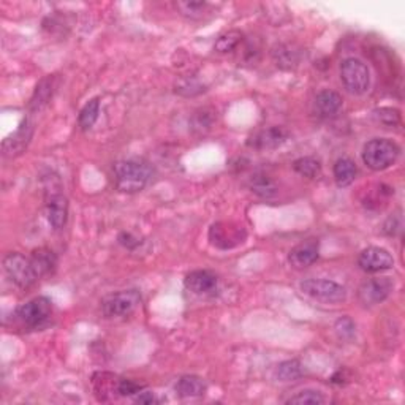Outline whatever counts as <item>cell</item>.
<instances>
[{"label": "cell", "mask_w": 405, "mask_h": 405, "mask_svg": "<svg viewBox=\"0 0 405 405\" xmlns=\"http://www.w3.org/2000/svg\"><path fill=\"white\" fill-rule=\"evenodd\" d=\"M135 401L138 404H155L157 402V397L154 396V392H150V391H141V392H138V396Z\"/></svg>", "instance_id": "obj_35"}, {"label": "cell", "mask_w": 405, "mask_h": 405, "mask_svg": "<svg viewBox=\"0 0 405 405\" xmlns=\"http://www.w3.org/2000/svg\"><path fill=\"white\" fill-rule=\"evenodd\" d=\"M336 329L343 337H352L353 332H355V325L350 318H347V322H346V318H341L336 325Z\"/></svg>", "instance_id": "obj_33"}, {"label": "cell", "mask_w": 405, "mask_h": 405, "mask_svg": "<svg viewBox=\"0 0 405 405\" xmlns=\"http://www.w3.org/2000/svg\"><path fill=\"white\" fill-rule=\"evenodd\" d=\"M144 390V386L133 382V380L129 378H119V385H118V395L119 396H135L138 392H141Z\"/></svg>", "instance_id": "obj_32"}, {"label": "cell", "mask_w": 405, "mask_h": 405, "mask_svg": "<svg viewBox=\"0 0 405 405\" xmlns=\"http://www.w3.org/2000/svg\"><path fill=\"white\" fill-rule=\"evenodd\" d=\"M358 264L364 273H382V271H388L395 266V258H392L388 250L382 249V247H367L362 250L358 257Z\"/></svg>", "instance_id": "obj_11"}, {"label": "cell", "mask_w": 405, "mask_h": 405, "mask_svg": "<svg viewBox=\"0 0 405 405\" xmlns=\"http://www.w3.org/2000/svg\"><path fill=\"white\" fill-rule=\"evenodd\" d=\"M318 257H320L318 241L311 239L293 247L292 252L288 253V262L296 269H304L315 263Z\"/></svg>", "instance_id": "obj_14"}, {"label": "cell", "mask_w": 405, "mask_h": 405, "mask_svg": "<svg viewBox=\"0 0 405 405\" xmlns=\"http://www.w3.org/2000/svg\"><path fill=\"white\" fill-rule=\"evenodd\" d=\"M288 132L283 129V127H269V129H264L262 132H258L249 140V146L258 150H271L280 148L283 143L287 141Z\"/></svg>", "instance_id": "obj_13"}, {"label": "cell", "mask_w": 405, "mask_h": 405, "mask_svg": "<svg viewBox=\"0 0 405 405\" xmlns=\"http://www.w3.org/2000/svg\"><path fill=\"white\" fill-rule=\"evenodd\" d=\"M304 374V369L298 360H288L280 362L276 369V378L279 382H293V380H298Z\"/></svg>", "instance_id": "obj_24"}, {"label": "cell", "mask_w": 405, "mask_h": 405, "mask_svg": "<svg viewBox=\"0 0 405 405\" xmlns=\"http://www.w3.org/2000/svg\"><path fill=\"white\" fill-rule=\"evenodd\" d=\"M250 190L260 198H273L277 193V187L274 180L263 173H255L250 178Z\"/></svg>", "instance_id": "obj_22"}, {"label": "cell", "mask_w": 405, "mask_h": 405, "mask_svg": "<svg viewBox=\"0 0 405 405\" xmlns=\"http://www.w3.org/2000/svg\"><path fill=\"white\" fill-rule=\"evenodd\" d=\"M271 54H273L274 62L279 69L293 70L299 65L301 51L293 45H276Z\"/></svg>", "instance_id": "obj_19"}, {"label": "cell", "mask_w": 405, "mask_h": 405, "mask_svg": "<svg viewBox=\"0 0 405 405\" xmlns=\"http://www.w3.org/2000/svg\"><path fill=\"white\" fill-rule=\"evenodd\" d=\"M299 288L306 296L325 304H339L347 299V290L332 280L307 279L299 283Z\"/></svg>", "instance_id": "obj_7"}, {"label": "cell", "mask_w": 405, "mask_h": 405, "mask_svg": "<svg viewBox=\"0 0 405 405\" xmlns=\"http://www.w3.org/2000/svg\"><path fill=\"white\" fill-rule=\"evenodd\" d=\"M243 41V34L239 30H228V32L222 34L219 38L215 40V51L219 52H229L233 51Z\"/></svg>", "instance_id": "obj_26"}, {"label": "cell", "mask_w": 405, "mask_h": 405, "mask_svg": "<svg viewBox=\"0 0 405 405\" xmlns=\"http://www.w3.org/2000/svg\"><path fill=\"white\" fill-rule=\"evenodd\" d=\"M203 86L199 84L197 80H192L190 78H185V80H180L176 84V92L180 95H185V97H193V95H198L203 92Z\"/></svg>", "instance_id": "obj_31"}, {"label": "cell", "mask_w": 405, "mask_h": 405, "mask_svg": "<svg viewBox=\"0 0 405 405\" xmlns=\"http://www.w3.org/2000/svg\"><path fill=\"white\" fill-rule=\"evenodd\" d=\"M141 294L138 290H122V292L108 294L101 301V312L106 318L125 317L140 306Z\"/></svg>", "instance_id": "obj_9"}, {"label": "cell", "mask_w": 405, "mask_h": 405, "mask_svg": "<svg viewBox=\"0 0 405 405\" xmlns=\"http://www.w3.org/2000/svg\"><path fill=\"white\" fill-rule=\"evenodd\" d=\"M52 315V302L50 298L45 296H38L27 301L26 304L17 307L15 312L16 322L20 323L22 328L27 329H38L45 326L51 320Z\"/></svg>", "instance_id": "obj_4"}, {"label": "cell", "mask_w": 405, "mask_h": 405, "mask_svg": "<svg viewBox=\"0 0 405 405\" xmlns=\"http://www.w3.org/2000/svg\"><path fill=\"white\" fill-rule=\"evenodd\" d=\"M3 271L8 279L13 282L16 287L22 290L30 288L38 280V276L35 273L30 257L27 258L17 252L8 253V255L3 258Z\"/></svg>", "instance_id": "obj_5"}, {"label": "cell", "mask_w": 405, "mask_h": 405, "mask_svg": "<svg viewBox=\"0 0 405 405\" xmlns=\"http://www.w3.org/2000/svg\"><path fill=\"white\" fill-rule=\"evenodd\" d=\"M113 174L119 192L136 193L150 183L154 170L144 159H125L114 163Z\"/></svg>", "instance_id": "obj_1"}, {"label": "cell", "mask_w": 405, "mask_h": 405, "mask_svg": "<svg viewBox=\"0 0 405 405\" xmlns=\"http://www.w3.org/2000/svg\"><path fill=\"white\" fill-rule=\"evenodd\" d=\"M184 285L195 294H208L217 288V276L208 269L192 271L185 276Z\"/></svg>", "instance_id": "obj_15"}, {"label": "cell", "mask_w": 405, "mask_h": 405, "mask_svg": "<svg viewBox=\"0 0 405 405\" xmlns=\"http://www.w3.org/2000/svg\"><path fill=\"white\" fill-rule=\"evenodd\" d=\"M208 386L204 380L198 376H184L178 380L176 392L179 397L189 399V397H199L206 392Z\"/></svg>", "instance_id": "obj_20"}, {"label": "cell", "mask_w": 405, "mask_h": 405, "mask_svg": "<svg viewBox=\"0 0 405 405\" xmlns=\"http://www.w3.org/2000/svg\"><path fill=\"white\" fill-rule=\"evenodd\" d=\"M43 189L46 219L50 225L59 232L66 225V219H69V201L64 195V185L59 174L54 171L46 173L43 176Z\"/></svg>", "instance_id": "obj_2"}, {"label": "cell", "mask_w": 405, "mask_h": 405, "mask_svg": "<svg viewBox=\"0 0 405 405\" xmlns=\"http://www.w3.org/2000/svg\"><path fill=\"white\" fill-rule=\"evenodd\" d=\"M341 80L350 94L362 95L371 86L367 65L356 57H348L341 64Z\"/></svg>", "instance_id": "obj_6"}, {"label": "cell", "mask_w": 405, "mask_h": 405, "mask_svg": "<svg viewBox=\"0 0 405 405\" xmlns=\"http://www.w3.org/2000/svg\"><path fill=\"white\" fill-rule=\"evenodd\" d=\"M401 155V148L388 138H374L362 149V162L374 171H383Z\"/></svg>", "instance_id": "obj_3"}, {"label": "cell", "mask_w": 405, "mask_h": 405, "mask_svg": "<svg viewBox=\"0 0 405 405\" xmlns=\"http://www.w3.org/2000/svg\"><path fill=\"white\" fill-rule=\"evenodd\" d=\"M342 97L334 90L325 89L318 92L315 97V110L322 118H331L341 111L342 108Z\"/></svg>", "instance_id": "obj_18"}, {"label": "cell", "mask_w": 405, "mask_h": 405, "mask_svg": "<svg viewBox=\"0 0 405 405\" xmlns=\"http://www.w3.org/2000/svg\"><path fill=\"white\" fill-rule=\"evenodd\" d=\"M119 243L122 244L124 247H127V249H135V247H138L141 244V241L135 238L132 233H122L119 236Z\"/></svg>", "instance_id": "obj_34"}, {"label": "cell", "mask_w": 405, "mask_h": 405, "mask_svg": "<svg viewBox=\"0 0 405 405\" xmlns=\"http://www.w3.org/2000/svg\"><path fill=\"white\" fill-rule=\"evenodd\" d=\"M294 171L301 176L315 179L322 174V163L315 157H301V159L293 162Z\"/></svg>", "instance_id": "obj_25"}, {"label": "cell", "mask_w": 405, "mask_h": 405, "mask_svg": "<svg viewBox=\"0 0 405 405\" xmlns=\"http://www.w3.org/2000/svg\"><path fill=\"white\" fill-rule=\"evenodd\" d=\"M326 402L325 396L315 390H302L298 395L292 396L287 404H298V405H323Z\"/></svg>", "instance_id": "obj_27"}, {"label": "cell", "mask_w": 405, "mask_h": 405, "mask_svg": "<svg viewBox=\"0 0 405 405\" xmlns=\"http://www.w3.org/2000/svg\"><path fill=\"white\" fill-rule=\"evenodd\" d=\"M332 173H334V179L337 185L348 187L350 184L355 183L356 174H358V166H356V163L352 159H348V157H342V159H339L334 163Z\"/></svg>", "instance_id": "obj_21"}, {"label": "cell", "mask_w": 405, "mask_h": 405, "mask_svg": "<svg viewBox=\"0 0 405 405\" xmlns=\"http://www.w3.org/2000/svg\"><path fill=\"white\" fill-rule=\"evenodd\" d=\"M56 87H57L56 76L43 78L37 86V89H35L32 99H30V104H29L30 113H38L43 110V108L51 101L54 92H56Z\"/></svg>", "instance_id": "obj_16"}, {"label": "cell", "mask_w": 405, "mask_h": 405, "mask_svg": "<svg viewBox=\"0 0 405 405\" xmlns=\"http://www.w3.org/2000/svg\"><path fill=\"white\" fill-rule=\"evenodd\" d=\"M30 262L34 264L35 273H37L38 279L41 277H46L52 274L57 268V257L51 249H46V247H40V249H35L30 255Z\"/></svg>", "instance_id": "obj_17"}, {"label": "cell", "mask_w": 405, "mask_h": 405, "mask_svg": "<svg viewBox=\"0 0 405 405\" xmlns=\"http://www.w3.org/2000/svg\"><path fill=\"white\" fill-rule=\"evenodd\" d=\"M99 114H100V99L95 97V99L89 100L80 111V116H78V125H80V129L81 130L92 129L97 119H99Z\"/></svg>", "instance_id": "obj_23"}, {"label": "cell", "mask_w": 405, "mask_h": 405, "mask_svg": "<svg viewBox=\"0 0 405 405\" xmlns=\"http://www.w3.org/2000/svg\"><path fill=\"white\" fill-rule=\"evenodd\" d=\"M372 118L376 122L386 127H395L401 122V113L396 108H377L372 111Z\"/></svg>", "instance_id": "obj_29"}, {"label": "cell", "mask_w": 405, "mask_h": 405, "mask_svg": "<svg viewBox=\"0 0 405 405\" xmlns=\"http://www.w3.org/2000/svg\"><path fill=\"white\" fill-rule=\"evenodd\" d=\"M246 239V228L238 222H217L209 228V241L215 249H234V247L244 244Z\"/></svg>", "instance_id": "obj_8"}, {"label": "cell", "mask_w": 405, "mask_h": 405, "mask_svg": "<svg viewBox=\"0 0 405 405\" xmlns=\"http://www.w3.org/2000/svg\"><path fill=\"white\" fill-rule=\"evenodd\" d=\"M34 125L29 119L22 120L21 125L17 127L15 133H11L2 143V155L5 159H15V157L21 155L24 150L27 149L30 140H32Z\"/></svg>", "instance_id": "obj_12"}, {"label": "cell", "mask_w": 405, "mask_h": 405, "mask_svg": "<svg viewBox=\"0 0 405 405\" xmlns=\"http://www.w3.org/2000/svg\"><path fill=\"white\" fill-rule=\"evenodd\" d=\"M180 15H184L190 20H198L204 15V11L209 7L208 2H178L176 3Z\"/></svg>", "instance_id": "obj_30"}, {"label": "cell", "mask_w": 405, "mask_h": 405, "mask_svg": "<svg viewBox=\"0 0 405 405\" xmlns=\"http://www.w3.org/2000/svg\"><path fill=\"white\" fill-rule=\"evenodd\" d=\"M395 283L391 282L390 277H380V279H371L362 283L358 290V298L361 304L367 307L377 306L383 302L391 294Z\"/></svg>", "instance_id": "obj_10"}, {"label": "cell", "mask_w": 405, "mask_h": 405, "mask_svg": "<svg viewBox=\"0 0 405 405\" xmlns=\"http://www.w3.org/2000/svg\"><path fill=\"white\" fill-rule=\"evenodd\" d=\"M214 120H215V111L209 110V108H203V110L197 111L195 116H193L192 119L193 130L204 133L214 125Z\"/></svg>", "instance_id": "obj_28"}]
</instances>
